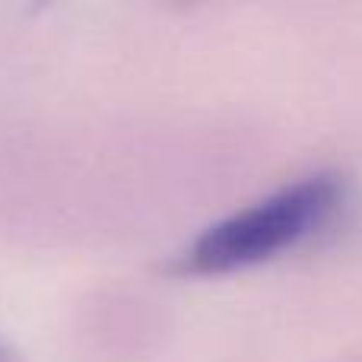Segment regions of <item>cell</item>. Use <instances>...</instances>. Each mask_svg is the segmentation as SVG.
<instances>
[{
    "instance_id": "2",
    "label": "cell",
    "mask_w": 362,
    "mask_h": 362,
    "mask_svg": "<svg viewBox=\"0 0 362 362\" xmlns=\"http://www.w3.org/2000/svg\"><path fill=\"white\" fill-rule=\"evenodd\" d=\"M0 362H19V359H16V353H13L10 346L0 344Z\"/></svg>"
},
{
    "instance_id": "1",
    "label": "cell",
    "mask_w": 362,
    "mask_h": 362,
    "mask_svg": "<svg viewBox=\"0 0 362 362\" xmlns=\"http://www.w3.org/2000/svg\"><path fill=\"white\" fill-rule=\"evenodd\" d=\"M340 200H344L340 172L318 169L299 175L255 204L206 226L172 261L169 270L178 276H210L257 264L318 229L337 210Z\"/></svg>"
}]
</instances>
